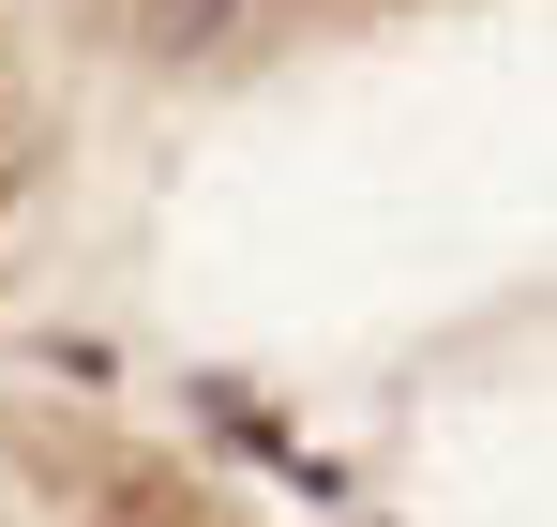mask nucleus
I'll use <instances>...</instances> for the list:
<instances>
[{
    "instance_id": "nucleus-1",
    "label": "nucleus",
    "mask_w": 557,
    "mask_h": 527,
    "mask_svg": "<svg viewBox=\"0 0 557 527\" xmlns=\"http://www.w3.org/2000/svg\"><path fill=\"white\" fill-rule=\"evenodd\" d=\"M226 30V0H151V46H211Z\"/></svg>"
},
{
    "instance_id": "nucleus-2",
    "label": "nucleus",
    "mask_w": 557,
    "mask_h": 527,
    "mask_svg": "<svg viewBox=\"0 0 557 527\" xmlns=\"http://www.w3.org/2000/svg\"><path fill=\"white\" fill-rule=\"evenodd\" d=\"M136 527H196V513H136Z\"/></svg>"
}]
</instances>
